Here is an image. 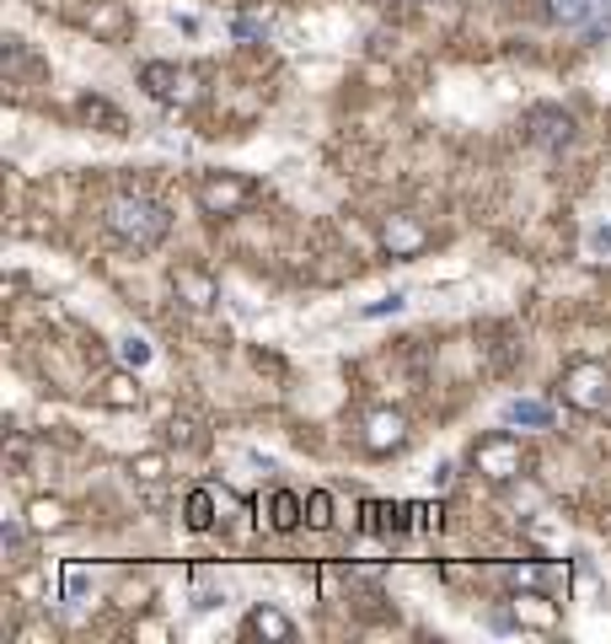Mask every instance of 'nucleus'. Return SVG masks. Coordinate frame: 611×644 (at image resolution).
<instances>
[{
  "label": "nucleus",
  "mask_w": 611,
  "mask_h": 644,
  "mask_svg": "<svg viewBox=\"0 0 611 644\" xmlns=\"http://www.w3.org/2000/svg\"><path fill=\"white\" fill-rule=\"evenodd\" d=\"M103 226H108L113 242L134 248V253H151V248L167 242L172 215H167V204H156V199H145V193H119V199H108Z\"/></svg>",
  "instance_id": "obj_1"
},
{
  "label": "nucleus",
  "mask_w": 611,
  "mask_h": 644,
  "mask_svg": "<svg viewBox=\"0 0 611 644\" xmlns=\"http://www.w3.org/2000/svg\"><path fill=\"white\" fill-rule=\"evenodd\" d=\"M140 86H145V97H156V103H167V108H193V103L204 97L199 75H193L188 64H167V60L140 64Z\"/></svg>",
  "instance_id": "obj_2"
},
{
  "label": "nucleus",
  "mask_w": 611,
  "mask_h": 644,
  "mask_svg": "<svg viewBox=\"0 0 611 644\" xmlns=\"http://www.w3.org/2000/svg\"><path fill=\"white\" fill-rule=\"evenodd\" d=\"M558 397H563L568 408H579V414H601L611 403V371L596 366V360H579V366H568V371L558 377Z\"/></svg>",
  "instance_id": "obj_3"
},
{
  "label": "nucleus",
  "mask_w": 611,
  "mask_h": 644,
  "mask_svg": "<svg viewBox=\"0 0 611 644\" xmlns=\"http://www.w3.org/2000/svg\"><path fill=\"white\" fill-rule=\"evenodd\" d=\"M193 199H199V210L204 215H237V210H247L252 199H257V183L252 178H242V172H204L199 183H193Z\"/></svg>",
  "instance_id": "obj_4"
},
{
  "label": "nucleus",
  "mask_w": 611,
  "mask_h": 644,
  "mask_svg": "<svg viewBox=\"0 0 611 644\" xmlns=\"http://www.w3.org/2000/svg\"><path fill=\"white\" fill-rule=\"evenodd\" d=\"M472 467H478L489 484H515V478L526 473V451H520L515 436L493 430V436H483V441L472 446Z\"/></svg>",
  "instance_id": "obj_5"
},
{
  "label": "nucleus",
  "mask_w": 611,
  "mask_h": 644,
  "mask_svg": "<svg viewBox=\"0 0 611 644\" xmlns=\"http://www.w3.org/2000/svg\"><path fill=\"white\" fill-rule=\"evenodd\" d=\"M574 114L568 108H552V103H537L531 114H526V140L531 145H542V151H563V145H574Z\"/></svg>",
  "instance_id": "obj_6"
},
{
  "label": "nucleus",
  "mask_w": 611,
  "mask_h": 644,
  "mask_svg": "<svg viewBox=\"0 0 611 644\" xmlns=\"http://www.w3.org/2000/svg\"><path fill=\"white\" fill-rule=\"evenodd\" d=\"M408 446V414L397 408H375L366 419V451L370 456H392V451Z\"/></svg>",
  "instance_id": "obj_7"
},
{
  "label": "nucleus",
  "mask_w": 611,
  "mask_h": 644,
  "mask_svg": "<svg viewBox=\"0 0 611 644\" xmlns=\"http://www.w3.org/2000/svg\"><path fill=\"white\" fill-rule=\"evenodd\" d=\"M172 290H178V301H183V307H193V312H209V307L220 301V285H215L199 263L172 269Z\"/></svg>",
  "instance_id": "obj_8"
},
{
  "label": "nucleus",
  "mask_w": 611,
  "mask_h": 644,
  "mask_svg": "<svg viewBox=\"0 0 611 644\" xmlns=\"http://www.w3.org/2000/svg\"><path fill=\"white\" fill-rule=\"evenodd\" d=\"M381 248L392 258H419L429 248V231L414 220V215H392L386 226H381Z\"/></svg>",
  "instance_id": "obj_9"
},
{
  "label": "nucleus",
  "mask_w": 611,
  "mask_h": 644,
  "mask_svg": "<svg viewBox=\"0 0 611 644\" xmlns=\"http://www.w3.org/2000/svg\"><path fill=\"white\" fill-rule=\"evenodd\" d=\"M247 634H252V640H268V644H290L296 640V623H290L279 607H252V612H247Z\"/></svg>",
  "instance_id": "obj_10"
},
{
  "label": "nucleus",
  "mask_w": 611,
  "mask_h": 644,
  "mask_svg": "<svg viewBox=\"0 0 611 644\" xmlns=\"http://www.w3.org/2000/svg\"><path fill=\"white\" fill-rule=\"evenodd\" d=\"M408 515H414V505H397V500H366V526L370 532H381V537L408 532Z\"/></svg>",
  "instance_id": "obj_11"
},
{
  "label": "nucleus",
  "mask_w": 611,
  "mask_h": 644,
  "mask_svg": "<svg viewBox=\"0 0 611 644\" xmlns=\"http://www.w3.org/2000/svg\"><path fill=\"white\" fill-rule=\"evenodd\" d=\"M64 526H70V511H64L60 500L38 494V500L27 505V532H64Z\"/></svg>",
  "instance_id": "obj_12"
},
{
  "label": "nucleus",
  "mask_w": 611,
  "mask_h": 644,
  "mask_svg": "<svg viewBox=\"0 0 611 644\" xmlns=\"http://www.w3.org/2000/svg\"><path fill=\"white\" fill-rule=\"evenodd\" d=\"M301 521H306V500H296L290 489H279V494L268 500V526H274V532H296Z\"/></svg>",
  "instance_id": "obj_13"
},
{
  "label": "nucleus",
  "mask_w": 611,
  "mask_h": 644,
  "mask_svg": "<svg viewBox=\"0 0 611 644\" xmlns=\"http://www.w3.org/2000/svg\"><path fill=\"white\" fill-rule=\"evenodd\" d=\"M183 521L193 526V532H209L215 526V489H188V500H183Z\"/></svg>",
  "instance_id": "obj_14"
},
{
  "label": "nucleus",
  "mask_w": 611,
  "mask_h": 644,
  "mask_svg": "<svg viewBox=\"0 0 611 644\" xmlns=\"http://www.w3.org/2000/svg\"><path fill=\"white\" fill-rule=\"evenodd\" d=\"M504 425H531V430H548L552 408H548V403H531V397H515V403H504Z\"/></svg>",
  "instance_id": "obj_15"
},
{
  "label": "nucleus",
  "mask_w": 611,
  "mask_h": 644,
  "mask_svg": "<svg viewBox=\"0 0 611 644\" xmlns=\"http://www.w3.org/2000/svg\"><path fill=\"white\" fill-rule=\"evenodd\" d=\"M103 403H108V408H140V386H134V371H129V366H123L119 377L103 382Z\"/></svg>",
  "instance_id": "obj_16"
},
{
  "label": "nucleus",
  "mask_w": 611,
  "mask_h": 644,
  "mask_svg": "<svg viewBox=\"0 0 611 644\" xmlns=\"http://www.w3.org/2000/svg\"><path fill=\"white\" fill-rule=\"evenodd\" d=\"M81 119H86V124H103L108 134H123V114L108 108L103 97H81Z\"/></svg>",
  "instance_id": "obj_17"
},
{
  "label": "nucleus",
  "mask_w": 611,
  "mask_h": 644,
  "mask_svg": "<svg viewBox=\"0 0 611 644\" xmlns=\"http://www.w3.org/2000/svg\"><path fill=\"white\" fill-rule=\"evenodd\" d=\"M306 526H311V532H327V526H333V500H327V489H311V494H306Z\"/></svg>",
  "instance_id": "obj_18"
},
{
  "label": "nucleus",
  "mask_w": 611,
  "mask_h": 644,
  "mask_svg": "<svg viewBox=\"0 0 611 644\" xmlns=\"http://www.w3.org/2000/svg\"><path fill=\"white\" fill-rule=\"evenodd\" d=\"M119 360L129 366V371L151 366V338H140V333H129V338H119Z\"/></svg>",
  "instance_id": "obj_19"
},
{
  "label": "nucleus",
  "mask_w": 611,
  "mask_h": 644,
  "mask_svg": "<svg viewBox=\"0 0 611 644\" xmlns=\"http://www.w3.org/2000/svg\"><path fill=\"white\" fill-rule=\"evenodd\" d=\"M515 618H526L537 629H552V607H542V596H515Z\"/></svg>",
  "instance_id": "obj_20"
},
{
  "label": "nucleus",
  "mask_w": 611,
  "mask_h": 644,
  "mask_svg": "<svg viewBox=\"0 0 611 644\" xmlns=\"http://www.w3.org/2000/svg\"><path fill=\"white\" fill-rule=\"evenodd\" d=\"M161 473H167L161 456H140V462H134V478H140V484H161Z\"/></svg>",
  "instance_id": "obj_21"
},
{
  "label": "nucleus",
  "mask_w": 611,
  "mask_h": 644,
  "mask_svg": "<svg viewBox=\"0 0 611 644\" xmlns=\"http://www.w3.org/2000/svg\"><path fill=\"white\" fill-rule=\"evenodd\" d=\"M220 601H226V591H215L209 580L199 575V591H193V607H204V612H209V607H220Z\"/></svg>",
  "instance_id": "obj_22"
},
{
  "label": "nucleus",
  "mask_w": 611,
  "mask_h": 644,
  "mask_svg": "<svg viewBox=\"0 0 611 644\" xmlns=\"http://www.w3.org/2000/svg\"><path fill=\"white\" fill-rule=\"evenodd\" d=\"M403 307H408V296H403V290H392V296H381L375 307H366V318H386V312H403Z\"/></svg>",
  "instance_id": "obj_23"
},
{
  "label": "nucleus",
  "mask_w": 611,
  "mask_h": 644,
  "mask_svg": "<svg viewBox=\"0 0 611 644\" xmlns=\"http://www.w3.org/2000/svg\"><path fill=\"white\" fill-rule=\"evenodd\" d=\"M414 515H419L424 532H440V505H414Z\"/></svg>",
  "instance_id": "obj_24"
},
{
  "label": "nucleus",
  "mask_w": 611,
  "mask_h": 644,
  "mask_svg": "<svg viewBox=\"0 0 611 644\" xmlns=\"http://www.w3.org/2000/svg\"><path fill=\"white\" fill-rule=\"evenodd\" d=\"M81 591H86V575H81V570H64V596H70V601H75V596H81Z\"/></svg>",
  "instance_id": "obj_25"
},
{
  "label": "nucleus",
  "mask_w": 611,
  "mask_h": 644,
  "mask_svg": "<svg viewBox=\"0 0 611 644\" xmlns=\"http://www.w3.org/2000/svg\"><path fill=\"white\" fill-rule=\"evenodd\" d=\"M0 542H5V548L16 553V548H22V526H5V532H0Z\"/></svg>",
  "instance_id": "obj_26"
},
{
  "label": "nucleus",
  "mask_w": 611,
  "mask_h": 644,
  "mask_svg": "<svg viewBox=\"0 0 611 644\" xmlns=\"http://www.w3.org/2000/svg\"><path fill=\"white\" fill-rule=\"evenodd\" d=\"M590 248H596V253H611V226L607 231H590Z\"/></svg>",
  "instance_id": "obj_27"
},
{
  "label": "nucleus",
  "mask_w": 611,
  "mask_h": 644,
  "mask_svg": "<svg viewBox=\"0 0 611 644\" xmlns=\"http://www.w3.org/2000/svg\"><path fill=\"white\" fill-rule=\"evenodd\" d=\"M237 33H242V38H257V33H263V22H252V16H242V22H237Z\"/></svg>",
  "instance_id": "obj_28"
},
{
  "label": "nucleus",
  "mask_w": 611,
  "mask_h": 644,
  "mask_svg": "<svg viewBox=\"0 0 611 644\" xmlns=\"http://www.w3.org/2000/svg\"><path fill=\"white\" fill-rule=\"evenodd\" d=\"M375 5H414V0H375Z\"/></svg>",
  "instance_id": "obj_29"
}]
</instances>
